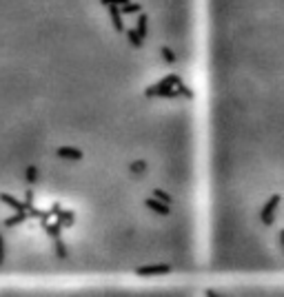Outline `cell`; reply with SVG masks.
Returning <instances> with one entry per match:
<instances>
[{
  "mask_svg": "<svg viewBox=\"0 0 284 297\" xmlns=\"http://www.w3.org/2000/svg\"><path fill=\"white\" fill-rule=\"evenodd\" d=\"M136 29L142 38H147L149 36V18H147V13H138V20H136Z\"/></svg>",
  "mask_w": 284,
  "mask_h": 297,
  "instance_id": "52a82bcc",
  "label": "cell"
},
{
  "mask_svg": "<svg viewBox=\"0 0 284 297\" xmlns=\"http://www.w3.org/2000/svg\"><path fill=\"white\" fill-rule=\"evenodd\" d=\"M109 9V18H111V25L113 29H116L118 33H127V27H125V20H123V11H120V7H107Z\"/></svg>",
  "mask_w": 284,
  "mask_h": 297,
  "instance_id": "7a4b0ae2",
  "label": "cell"
},
{
  "mask_svg": "<svg viewBox=\"0 0 284 297\" xmlns=\"http://www.w3.org/2000/svg\"><path fill=\"white\" fill-rule=\"evenodd\" d=\"M280 202H282V195H280V193H275V195H271V198L267 200V204L260 208V222H262L265 226H271V224H273V220H275V211H278Z\"/></svg>",
  "mask_w": 284,
  "mask_h": 297,
  "instance_id": "6da1fadb",
  "label": "cell"
},
{
  "mask_svg": "<svg viewBox=\"0 0 284 297\" xmlns=\"http://www.w3.org/2000/svg\"><path fill=\"white\" fill-rule=\"evenodd\" d=\"M145 206L147 208H151L153 213H158V215H169L171 213V208H169L167 204H162L160 200H155V198H149V200H145Z\"/></svg>",
  "mask_w": 284,
  "mask_h": 297,
  "instance_id": "5b68a950",
  "label": "cell"
},
{
  "mask_svg": "<svg viewBox=\"0 0 284 297\" xmlns=\"http://www.w3.org/2000/svg\"><path fill=\"white\" fill-rule=\"evenodd\" d=\"M178 93H180V96H185V98H189V100H193V91L189 89V87H187L185 82H182V84L178 87Z\"/></svg>",
  "mask_w": 284,
  "mask_h": 297,
  "instance_id": "5bb4252c",
  "label": "cell"
},
{
  "mask_svg": "<svg viewBox=\"0 0 284 297\" xmlns=\"http://www.w3.org/2000/svg\"><path fill=\"white\" fill-rule=\"evenodd\" d=\"M56 155H60V158H65V160H83L85 158L83 151H80V148H73V146H58Z\"/></svg>",
  "mask_w": 284,
  "mask_h": 297,
  "instance_id": "277c9868",
  "label": "cell"
},
{
  "mask_svg": "<svg viewBox=\"0 0 284 297\" xmlns=\"http://www.w3.org/2000/svg\"><path fill=\"white\" fill-rule=\"evenodd\" d=\"M160 53H162V58H165L167 62H175V53L169 49V47H160Z\"/></svg>",
  "mask_w": 284,
  "mask_h": 297,
  "instance_id": "4fadbf2b",
  "label": "cell"
},
{
  "mask_svg": "<svg viewBox=\"0 0 284 297\" xmlns=\"http://www.w3.org/2000/svg\"><path fill=\"white\" fill-rule=\"evenodd\" d=\"M100 5H105V7H113V5H116V0H100Z\"/></svg>",
  "mask_w": 284,
  "mask_h": 297,
  "instance_id": "2e32d148",
  "label": "cell"
},
{
  "mask_svg": "<svg viewBox=\"0 0 284 297\" xmlns=\"http://www.w3.org/2000/svg\"><path fill=\"white\" fill-rule=\"evenodd\" d=\"M0 202H3V204H7L9 208H13L16 213H27V204H25V202L16 200V198H13V195H9V193H3V191H0ZM27 215H29V213H27Z\"/></svg>",
  "mask_w": 284,
  "mask_h": 297,
  "instance_id": "3957f363",
  "label": "cell"
},
{
  "mask_svg": "<svg viewBox=\"0 0 284 297\" xmlns=\"http://www.w3.org/2000/svg\"><path fill=\"white\" fill-rule=\"evenodd\" d=\"M127 38H129V43L136 47V49H142V47H145V38L140 36L138 33V29L136 27H131V29H127Z\"/></svg>",
  "mask_w": 284,
  "mask_h": 297,
  "instance_id": "8992f818",
  "label": "cell"
},
{
  "mask_svg": "<svg viewBox=\"0 0 284 297\" xmlns=\"http://www.w3.org/2000/svg\"><path fill=\"white\" fill-rule=\"evenodd\" d=\"M5 258V240H3V235H0V262H3Z\"/></svg>",
  "mask_w": 284,
  "mask_h": 297,
  "instance_id": "9a60e30c",
  "label": "cell"
},
{
  "mask_svg": "<svg viewBox=\"0 0 284 297\" xmlns=\"http://www.w3.org/2000/svg\"><path fill=\"white\" fill-rule=\"evenodd\" d=\"M145 168H147V162L145 160H136V162H131L129 171L136 173V175H140V173H145Z\"/></svg>",
  "mask_w": 284,
  "mask_h": 297,
  "instance_id": "8fae6325",
  "label": "cell"
},
{
  "mask_svg": "<svg viewBox=\"0 0 284 297\" xmlns=\"http://www.w3.org/2000/svg\"><path fill=\"white\" fill-rule=\"evenodd\" d=\"M27 218H29V215H27V213H16V215H11V218H7V220H5V226L25 224V222H27Z\"/></svg>",
  "mask_w": 284,
  "mask_h": 297,
  "instance_id": "ba28073f",
  "label": "cell"
},
{
  "mask_svg": "<svg viewBox=\"0 0 284 297\" xmlns=\"http://www.w3.org/2000/svg\"><path fill=\"white\" fill-rule=\"evenodd\" d=\"M151 193H153V198H155V200H160L162 204H167V206H169V204H171V202H173V198H171V195H169L167 191H162V188H153Z\"/></svg>",
  "mask_w": 284,
  "mask_h": 297,
  "instance_id": "9c48e42d",
  "label": "cell"
},
{
  "mask_svg": "<svg viewBox=\"0 0 284 297\" xmlns=\"http://www.w3.org/2000/svg\"><path fill=\"white\" fill-rule=\"evenodd\" d=\"M25 180L29 182V184H33V182L38 180V168L36 166H27L25 168Z\"/></svg>",
  "mask_w": 284,
  "mask_h": 297,
  "instance_id": "7c38bea8",
  "label": "cell"
},
{
  "mask_svg": "<svg viewBox=\"0 0 284 297\" xmlns=\"http://www.w3.org/2000/svg\"><path fill=\"white\" fill-rule=\"evenodd\" d=\"M120 11H123V16H133V13H142V5L129 3L127 7H120Z\"/></svg>",
  "mask_w": 284,
  "mask_h": 297,
  "instance_id": "30bf717a",
  "label": "cell"
}]
</instances>
